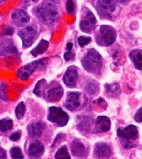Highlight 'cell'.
Instances as JSON below:
<instances>
[{
    "mask_svg": "<svg viewBox=\"0 0 142 159\" xmlns=\"http://www.w3.org/2000/svg\"><path fill=\"white\" fill-rule=\"evenodd\" d=\"M47 61H48L47 58H43L40 59V60H38V61H34L23 66L22 68H20L17 71V76L22 80H27L31 75L33 74L34 71L43 68L44 66H46V64H47Z\"/></svg>",
    "mask_w": 142,
    "mask_h": 159,
    "instance_id": "obj_5",
    "label": "cell"
},
{
    "mask_svg": "<svg viewBox=\"0 0 142 159\" xmlns=\"http://www.w3.org/2000/svg\"><path fill=\"white\" fill-rule=\"evenodd\" d=\"M85 90L89 94H96L98 92V90H99V84H98V83L94 81V80L89 81V83L85 87Z\"/></svg>",
    "mask_w": 142,
    "mask_h": 159,
    "instance_id": "obj_26",
    "label": "cell"
},
{
    "mask_svg": "<svg viewBox=\"0 0 142 159\" xmlns=\"http://www.w3.org/2000/svg\"><path fill=\"white\" fill-rule=\"evenodd\" d=\"M81 94L77 92H71L67 95L66 101L64 102V107L68 110L74 111L81 107Z\"/></svg>",
    "mask_w": 142,
    "mask_h": 159,
    "instance_id": "obj_10",
    "label": "cell"
},
{
    "mask_svg": "<svg viewBox=\"0 0 142 159\" xmlns=\"http://www.w3.org/2000/svg\"><path fill=\"white\" fill-rule=\"evenodd\" d=\"M63 87L59 84H56L51 89H49L47 91L46 94V98L47 100L50 102H55V101H58L63 97Z\"/></svg>",
    "mask_w": 142,
    "mask_h": 159,
    "instance_id": "obj_17",
    "label": "cell"
},
{
    "mask_svg": "<svg viewBox=\"0 0 142 159\" xmlns=\"http://www.w3.org/2000/svg\"><path fill=\"white\" fill-rule=\"evenodd\" d=\"M20 138H21V133L20 132H18V131L13 133L10 136V140H12V141H17V140H20Z\"/></svg>",
    "mask_w": 142,
    "mask_h": 159,
    "instance_id": "obj_35",
    "label": "cell"
},
{
    "mask_svg": "<svg viewBox=\"0 0 142 159\" xmlns=\"http://www.w3.org/2000/svg\"><path fill=\"white\" fill-rule=\"evenodd\" d=\"M117 135L124 148H131L138 138V129L135 125H129L124 129H117Z\"/></svg>",
    "mask_w": 142,
    "mask_h": 159,
    "instance_id": "obj_3",
    "label": "cell"
},
{
    "mask_svg": "<svg viewBox=\"0 0 142 159\" xmlns=\"http://www.w3.org/2000/svg\"><path fill=\"white\" fill-rule=\"evenodd\" d=\"M103 59L101 55L95 49H89L81 60V64L86 71L95 73L102 67Z\"/></svg>",
    "mask_w": 142,
    "mask_h": 159,
    "instance_id": "obj_2",
    "label": "cell"
},
{
    "mask_svg": "<svg viewBox=\"0 0 142 159\" xmlns=\"http://www.w3.org/2000/svg\"><path fill=\"white\" fill-rule=\"evenodd\" d=\"M105 87L106 93H107V94L109 95L110 97H117L119 94H120V92H121L120 86L116 83L108 84Z\"/></svg>",
    "mask_w": 142,
    "mask_h": 159,
    "instance_id": "obj_22",
    "label": "cell"
},
{
    "mask_svg": "<svg viewBox=\"0 0 142 159\" xmlns=\"http://www.w3.org/2000/svg\"><path fill=\"white\" fill-rule=\"evenodd\" d=\"M67 11L69 14H73L75 11V4L73 0H67Z\"/></svg>",
    "mask_w": 142,
    "mask_h": 159,
    "instance_id": "obj_31",
    "label": "cell"
},
{
    "mask_svg": "<svg viewBox=\"0 0 142 159\" xmlns=\"http://www.w3.org/2000/svg\"><path fill=\"white\" fill-rule=\"evenodd\" d=\"M45 152V146L42 143L38 140H34L28 146L27 153L31 158H37L40 157Z\"/></svg>",
    "mask_w": 142,
    "mask_h": 159,
    "instance_id": "obj_16",
    "label": "cell"
},
{
    "mask_svg": "<svg viewBox=\"0 0 142 159\" xmlns=\"http://www.w3.org/2000/svg\"><path fill=\"white\" fill-rule=\"evenodd\" d=\"M111 123L110 118L105 116H99L96 118L94 133H105L110 129Z\"/></svg>",
    "mask_w": 142,
    "mask_h": 159,
    "instance_id": "obj_15",
    "label": "cell"
},
{
    "mask_svg": "<svg viewBox=\"0 0 142 159\" xmlns=\"http://www.w3.org/2000/svg\"><path fill=\"white\" fill-rule=\"evenodd\" d=\"M135 120L137 122V123H141L142 122V107L140 108L139 110L137 111L135 116Z\"/></svg>",
    "mask_w": 142,
    "mask_h": 159,
    "instance_id": "obj_33",
    "label": "cell"
},
{
    "mask_svg": "<svg viewBox=\"0 0 142 159\" xmlns=\"http://www.w3.org/2000/svg\"><path fill=\"white\" fill-rule=\"evenodd\" d=\"M112 150L111 147L106 143L96 144L93 152V157L95 158H108L111 156Z\"/></svg>",
    "mask_w": 142,
    "mask_h": 159,
    "instance_id": "obj_11",
    "label": "cell"
},
{
    "mask_svg": "<svg viewBox=\"0 0 142 159\" xmlns=\"http://www.w3.org/2000/svg\"><path fill=\"white\" fill-rule=\"evenodd\" d=\"M0 101H7L5 87H4V84L2 83H0Z\"/></svg>",
    "mask_w": 142,
    "mask_h": 159,
    "instance_id": "obj_30",
    "label": "cell"
},
{
    "mask_svg": "<svg viewBox=\"0 0 142 159\" xmlns=\"http://www.w3.org/2000/svg\"><path fill=\"white\" fill-rule=\"evenodd\" d=\"M47 118L51 123H53L55 125L58 127L66 126L69 122L68 114L61 108L56 107H50Z\"/></svg>",
    "mask_w": 142,
    "mask_h": 159,
    "instance_id": "obj_6",
    "label": "cell"
},
{
    "mask_svg": "<svg viewBox=\"0 0 142 159\" xmlns=\"http://www.w3.org/2000/svg\"><path fill=\"white\" fill-rule=\"evenodd\" d=\"M115 1H116L117 3H125L127 0H115Z\"/></svg>",
    "mask_w": 142,
    "mask_h": 159,
    "instance_id": "obj_40",
    "label": "cell"
},
{
    "mask_svg": "<svg viewBox=\"0 0 142 159\" xmlns=\"http://www.w3.org/2000/svg\"><path fill=\"white\" fill-rule=\"evenodd\" d=\"M63 58H64V60L66 61H70V60H73V59L75 58V53L71 52V50H69L66 53H64Z\"/></svg>",
    "mask_w": 142,
    "mask_h": 159,
    "instance_id": "obj_32",
    "label": "cell"
},
{
    "mask_svg": "<svg viewBox=\"0 0 142 159\" xmlns=\"http://www.w3.org/2000/svg\"><path fill=\"white\" fill-rule=\"evenodd\" d=\"M39 0H26V2L28 4H33V3H36Z\"/></svg>",
    "mask_w": 142,
    "mask_h": 159,
    "instance_id": "obj_37",
    "label": "cell"
},
{
    "mask_svg": "<svg viewBox=\"0 0 142 159\" xmlns=\"http://www.w3.org/2000/svg\"><path fill=\"white\" fill-rule=\"evenodd\" d=\"M91 42V38L89 37H84V36H81L78 39V43L81 47L88 44Z\"/></svg>",
    "mask_w": 142,
    "mask_h": 159,
    "instance_id": "obj_29",
    "label": "cell"
},
{
    "mask_svg": "<svg viewBox=\"0 0 142 159\" xmlns=\"http://www.w3.org/2000/svg\"><path fill=\"white\" fill-rule=\"evenodd\" d=\"M116 9V4L113 0H98L97 1V10L99 16L102 18L110 19L112 18V14Z\"/></svg>",
    "mask_w": 142,
    "mask_h": 159,
    "instance_id": "obj_7",
    "label": "cell"
},
{
    "mask_svg": "<svg viewBox=\"0 0 142 159\" xmlns=\"http://www.w3.org/2000/svg\"><path fill=\"white\" fill-rule=\"evenodd\" d=\"M96 18L92 11H90L88 9L84 10L82 13L81 20L80 22V28L84 33H90L92 32L96 26Z\"/></svg>",
    "mask_w": 142,
    "mask_h": 159,
    "instance_id": "obj_9",
    "label": "cell"
},
{
    "mask_svg": "<svg viewBox=\"0 0 142 159\" xmlns=\"http://www.w3.org/2000/svg\"><path fill=\"white\" fill-rule=\"evenodd\" d=\"M129 58L134 62L136 69L142 70V50L134 49L129 53Z\"/></svg>",
    "mask_w": 142,
    "mask_h": 159,
    "instance_id": "obj_20",
    "label": "cell"
},
{
    "mask_svg": "<svg viewBox=\"0 0 142 159\" xmlns=\"http://www.w3.org/2000/svg\"><path fill=\"white\" fill-rule=\"evenodd\" d=\"M78 78H79V75H78L77 70L75 67H70L63 76V80L66 86L70 87V88H74L76 86Z\"/></svg>",
    "mask_w": 142,
    "mask_h": 159,
    "instance_id": "obj_14",
    "label": "cell"
},
{
    "mask_svg": "<svg viewBox=\"0 0 142 159\" xmlns=\"http://www.w3.org/2000/svg\"><path fill=\"white\" fill-rule=\"evenodd\" d=\"M33 12L37 19L46 25H51L58 17V10L56 6L49 3L40 4L34 9Z\"/></svg>",
    "mask_w": 142,
    "mask_h": 159,
    "instance_id": "obj_1",
    "label": "cell"
},
{
    "mask_svg": "<svg viewBox=\"0 0 142 159\" xmlns=\"http://www.w3.org/2000/svg\"><path fill=\"white\" fill-rule=\"evenodd\" d=\"M11 20H12V22L16 26L22 27L29 22L30 17L26 12H24L23 10H15L11 15Z\"/></svg>",
    "mask_w": 142,
    "mask_h": 159,
    "instance_id": "obj_13",
    "label": "cell"
},
{
    "mask_svg": "<svg viewBox=\"0 0 142 159\" xmlns=\"http://www.w3.org/2000/svg\"><path fill=\"white\" fill-rule=\"evenodd\" d=\"M13 128V120L12 119H7L3 118L0 120V130L2 132H6L8 130H10Z\"/></svg>",
    "mask_w": 142,
    "mask_h": 159,
    "instance_id": "obj_24",
    "label": "cell"
},
{
    "mask_svg": "<svg viewBox=\"0 0 142 159\" xmlns=\"http://www.w3.org/2000/svg\"><path fill=\"white\" fill-rule=\"evenodd\" d=\"M17 54L16 46L10 39H4L0 41V56H11Z\"/></svg>",
    "mask_w": 142,
    "mask_h": 159,
    "instance_id": "obj_12",
    "label": "cell"
},
{
    "mask_svg": "<svg viewBox=\"0 0 142 159\" xmlns=\"http://www.w3.org/2000/svg\"><path fill=\"white\" fill-rule=\"evenodd\" d=\"M37 32H38L37 26L35 25H30V26L24 27L23 29H22L18 33V36L22 41L23 48L27 49L33 44V39L36 36Z\"/></svg>",
    "mask_w": 142,
    "mask_h": 159,
    "instance_id": "obj_8",
    "label": "cell"
},
{
    "mask_svg": "<svg viewBox=\"0 0 142 159\" xmlns=\"http://www.w3.org/2000/svg\"><path fill=\"white\" fill-rule=\"evenodd\" d=\"M3 158H6V152H5V150L0 146V159Z\"/></svg>",
    "mask_w": 142,
    "mask_h": 159,
    "instance_id": "obj_36",
    "label": "cell"
},
{
    "mask_svg": "<svg viewBox=\"0 0 142 159\" xmlns=\"http://www.w3.org/2000/svg\"><path fill=\"white\" fill-rule=\"evenodd\" d=\"M2 1H3V0H0V2H2Z\"/></svg>",
    "mask_w": 142,
    "mask_h": 159,
    "instance_id": "obj_41",
    "label": "cell"
},
{
    "mask_svg": "<svg viewBox=\"0 0 142 159\" xmlns=\"http://www.w3.org/2000/svg\"><path fill=\"white\" fill-rule=\"evenodd\" d=\"M70 149H71L72 155L76 157L83 158V157H86L87 155V151L85 146L78 140H75L71 143Z\"/></svg>",
    "mask_w": 142,
    "mask_h": 159,
    "instance_id": "obj_18",
    "label": "cell"
},
{
    "mask_svg": "<svg viewBox=\"0 0 142 159\" xmlns=\"http://www.w3.org/2000/svg\"><path fill=\"white\" fill-rule=\"evenodd\" d=\"M49 47V42L47 41V40H40V43L33 49L31 50V55L33 56H37L39 55H42L44 53L46 52Z\"/></svg>",
    "mask_w": 142,
    "mask_h": 159,
    "instance_id": "obj_21",
    "label": "cell"
},
{
    "mask_svg": "<svg viewBox=\"0 0 142 159\" xmlns=\"http://www.w3.org/2000/svg\"><path fill=\"white\" fill-rule=\"evenodd\" d=\"M13 33H14V28L13 27H11V26H6L3 31V35L10 36V35H12Z\"/></svg>",
    "mask_w": 142,
    "mask_h": 159,
    "instance_id": "obj_34",
    "label": "cell"
},
{
    "mask_svg": "<svg viewBox=\"0 0 142 159\" xmlns=\"http://www.w3.org/2000/svg\"><path fill=\"white\" fill-rule=\"evenodd\" d=\"M116 39V33L111 26L104 25L100 26L99 33L96 35V41L99 45L110 46Z\"/></svg>",
    "mask_w": 142,
    "mask_h": 159,
    "instance_id": "obj_4",
    "label": "cell"
},
{
    "mask_svg": "<svg viewBox=\"0 0 142 159\" xmlns=\"http://www.w3.org/2000/svg\"><path fill=\"white\" fill-rule=\"evenodd\" d=\"M72 47H73L72 43H69L67 44V49H68V50H71V49H72Z\"/></svg>",
    "mask_w": 142,
    "mask_h": 159,
    "instance_id": "obj_38",
    "label": "cell"
},
{
    "mask_svg": "<svg viewBox=\"0 0 142 159\" xmlns=\"http://www.w3.org/2000/svg\"><path fill=\"white\" fill-rule=\"evenodd\" d=\"M49 1H51V3H59L60 0H49Z\"/></svg>",
    "mask_w": 142,
    "mask_h": 159,
    "instance_id": "obj_39",
    "label": "cell"
},
{
    "mask_svg": "<svg viewBox=\"0 0 142 159\" xmlns=\"http://www.w3.org/2000/svg\"><path fill=\"white\" fill-rule=\"evenodd\" d=\"M47 88V81L45 79H40V81L37 83V84L34 87L33 89V94H36L37 96L41 97L45 94V91Z\"/></svg>",
    "mask_w": 142,
    "mask_h": 159,
    "instance_id": "obj_23",
    "label": "cell"
},
{
    "mask_svg": "<svg viewBox=\"0 0 142 159\" xmlns=\"http://www.w3.org/2000/svg\"><path fill=\"white\" fill-rule=\"evenodd\" d=\"M54 157L56 159H70V156L66 146H63L61 148H59L55 154Z\"/></svg>",
    "mask_w": 142,
    "mask_h": 159,
    "instance_id": "obj_25",
    "label": "cell"
},
{
    "mask_svg": "<svg viewBox=\"0 0 142 159\" xmlns=\"http://www.w3.org/2000/svg\"><path fill=\"white\" fill-rule=\"evenodd\" d=\"M10 156L14 159H23L24 156L22 150L19 147H13L10 150Z\"/></svg>",
    "mask_w": 142,
    "mask_h": 159,
    "instance_id": "obj_28",
    "label": "cell"
},
{
    "mask_svg": "<svg viewBox=\"0 0 142 159\" xmlns=\"http://www.w3.org/2000/svg\"><path fill=\"white\" fill-rule=\"evenodd\" d=\"M44 128H45V124H42L41 122H34L27 126V130L29 136L40 137L43 133Z\"/></svg>",
    "mask_w": 142,
    "mask_h": 159,
    "instance_id": "obj_19",
    "label": "cell"
},
{
    "mask_svg": "<svg viewBox=\"0 0 142 159\" xmlns=\"http://www.w3.org/2000/svg\"><path fill=\"white\" fill-rule=\"evenodd\" d=\"M25 111H26V106L24 102H20L19 104L17 105V107H16L15 110V114L17 119H22L23 118L24 115H25Z\"/></svg>",
    "mask_w": 142,
    "mask_h": 159,
    "instance_id": "obj_27",
    "label": "cell"
}]
</instances>
